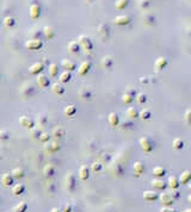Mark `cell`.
<instances>
[{"mask_svg":"<svg viewBox=\"0 0 191 212\" xmlns=\"http://www.w3.org/2000/svg\"><path fill=\"white\" fill-rule=\"evenodd\" d=\"M80 44H79V42L78 41H72V42H69L68 43V50L71 51V53H78L79 50H80Z\"/></svg>","mask_w":191,"mask_h":212,"instance_id":"cell-27","label":"cell"},{"mask_svg":"<svg viewBox=\"0 0 191 212\" xmlns=\"http://www.w3.org/2000/svg\"><path fill=\"white\" fill-rule=\"evenodd\" d=\"M171 193H172V196H173V197H175L176 199H177V198L179 197V192H178L177 190H172V191H171Z\"/></svg>","mask_w":191,"mask_h":212,"instance_id":"cell-53","label":"cell"},{"mask_svg":"<svg viewBox=\"0 0 191 212\" xmlns=\"http://www.w3.org/2000/svg\"><path fill=\"white\" fill-rule=\"evenodd\" d=\"M134 172H135V175H136V176L142 175L143 172H145V165H143L142 162H140V161H136V162L134 163Z\"/></svg>","mask_w":191,"mask_h":212,"instance_id":"cell-22","label":"cell"},{"mask_svg":"<svg viewBox=\"0 0 191 212\" xmlns=\"http://www.w3.org/2000/svg\"><path fill=\"white\" fill-rule=\"evenodd\" d=\"M43 33H44V36H46L48 39H51V38H54V36H55V30H54L51 26H46V27L43 29Z\"/></svg>","mask_w":191,"mask_h":212,"instance_id":"cell-32","label":"cell"},{"mask_svg":"<svg viewBox=\"0 0 191 212\" xmlns=\"http://www.w3.org/2000/svg\"><path fill=\"white\" fill-rule=\"evenodd\" d=\"M130 21H131V18H130L129 16H124V14L117 16V17L113 19V23H115L116 25H128Z\"/></svg>","mask_w":191,"mask_h":212,"instance_id":"cell-11","label":"cell"},{"mask_svg":"<svg viewBox=\"0 0 191 212\" xmlns=\"http://www.w3.org/2000/svg\"><path fill=\"white\" fill-rule=\"evenodd\" d=\"M37 84H38L42 88H46V87H48V86L50 85V81H49V78H48L47 75L40 74V75L37 76Z\"/></svg>","mask_w":191,"mask_h":212,"instance_id":"cell-18","label":"cell"},{"mask_svg":"<svg viewBox=\"0 0 191 212\" xmlns=\"http://www.w3.org/2000/svg\"><path fill=\"white\" fill-rule=\"evenodd\" d=\"M190 180H191V172H190V170H184V172L182 173L181 178H179V181H181V184L185 185V184H188Z\"/></svg>","mask_w":191,"mask_h":212,"instance_id":"cell-26","label":"cell"},{"mask_svg":"<svg viewBox=\"0 0 191 212\" xmlns=\"http://www.w3.org/2000/svg\"><path fill=\"white\" fill-rule=\"evenodd\" d=\"M151 117H152V112H151L148 108H145V110H142V111L140 112V118H141L142 120H148Z\"/></svg>","mask_w":191,"mask_h":212,"instance_id":"cell-40","label":"cell"},{"mask_svg":"<svg viewBox=\"0 0 191 212\" xmlns=\"http://www.w3.org/2000/svg\"><path fill=\"white\" fill-rule=\"evenodd\" d=\"M71 78H72V74H71V72H68V70H65V72H62V73L60 74V81H61L62 84L68 82V81L71 80Z\"/></svg>","mask_w":191,"mask_h":212,"instance_id":"cell-36","label":"cell"},{"mask_svg":"<svg viewBox=\"0 0 191 212\" xmlns=\"http://www.w3.org/2000/svg\"><path fill=\"white\" fill-rule=\"evenodd\" d=\"M78 42H79L80 47H81L83 49H85L86 51H91V50H92V48H93V44H92V42H91L90 37H87V36H85V35L79 36Z\"/></svg>","mask_w":191,"mask_h":212,"instance_id":"cell-3","label":"cell"},{"mask_svg":"<svg viewBox=\"0 0 191 212\" xmlns=\"http://www.w3.org/2000/svg\"><path fill=\"white\" fill-rule=\"evenodd\" d=\"M153 174H154V176H157V178H163V176L166 174V169H165L164 167L157 166V167L153 168Z\"/></svg>","mask_w":191,"mask_h":212,"instance_id":"cell-29","label":"cell"},{"mask_svg":"<svg viewBox=\"0 0 191 212\" xmlns=\"http://www.w3.org/2000/svg\"><path fill=\"white\" fill-rule=\"evenodd\" d=\"M98 33H99L103 38H105V37L109 35V26L105 25V24H100V25L98 26Z\"/></svg>","mask_w":191,"mask_h":212,"instance_id":"cell-31","label":"cell"},{"mask_svg":"<svg viewBox=\"0 0 191 212\" xmlns=\"http://www.w3.org/2000/svg\"><path fill=\"white\" fill-rule=\"evenodd\" d=\"M107 122H109V124H110L111 126H117V125L119 124V117H118V114H117L116 112H111V113L109 114Z\"/></svg>","mask_w":191,"mask_h":212,"instance_id":"cell-21","label":"cell"},{"mask_svg":"<svg viewBox=\"0 0 191 212\" xmlns=\"http://www.w3.org/2000/svg\"><path fill=\"white\" fill-rule=\"evenodd\" d=\"M101 66L104 68H111V66H112V59L110 56H104L101 59Z\"/></svg>","mask_w":191,"mask_h":212,"instance_id":"cell-39","label":"cell"},{"mask_svg":"<svg viewBox=\"0 0 191 212\" xmlns=\"http://www.w3.org/2000/svg\"><path fill=\"white\" fill-rule=\"evenodd\" d=\"M63 212H72V205L71 204H66L63 208Z\"/></svg>","mask_w":191,"mask_h":212,"instance_id":"cell-52","label":"cell"},{"mask_svg":"<svg viewBox=\"0 0 191 212\" xmlns=\"http://www.w3.org/2000/svg\"><path fill=\"white\" fill-rule=\"evenodd\" d=\"M129 4V0H116V8L123 10Z\"/></svg>","mask_w":191,"mask_h":212,"instance_id":"cell-42","label":"cell"},{"mask_svg":"<svg viewBox=\"0 0 191 212\" xmlns=\"http://www.w3.org/2000/svg\"><path fill=\"white\" fill-rule=\"evenodd\" d=\"M14 23H16V20H14V18H12V17H6L5 19H4V24L7 26V27H11V26H13L14 25Z\"/></svg>","mask_w":191,"mask_h":212,"instance_id":"cell-44","label":"cell"},{"mask_svg":"<svg viewBox=\"0 0 191 212\" xmlns=\"http://www.w3.org/2000/svg\"><path fill=\"white\" fill-rule=\"evenodd\" d=\"M54 174H55V167H54L53 165H47V166L43 168V175H44L47 179L51 178Z\"/></svg>","mask_w":191,"mask_h":212,"instance_id":"cell-23","label":"cell"},{"mask_svg":"<svg viewBox=\"0 0 191 212\" xmlns=\"http://www.w3.org/2000/svg\"><path fill=\"white\" fill-rule=\"evenodd\" d=\"M24 191H25V186L23 184H16L12 187V192H13L14 196H20Z\"/></svg>","mask_w":191,"mask_h":212,"instance_id":"cell-28","label":"cell"},{"mask_svg":"<svg viewBox=\"0 0 191 212\" xmlns=\"http://www.w3.org/2000/svg\"><path fill=\"white\" fill-rule=\"evenodd\" d=\"M184 119H185V123H187L188 125H191V110H187V111H185Z\"/></svg>","mask_w":191,"mask_h":212,"instance_id":"cell-47","label":"cell"},{"mask_svg":"<svg viewBox=\"0 0 191 212\" xmlns=\"http://www.w3.org/2000/svg\"><path fill=\"white\" fill-rule=\"evenodd\" d=\"M43 69H44V64H43V63H41V62H35L34 64L30 66L29 72H30L31 74H34V75H40V73H41Z\"/></svg>","mask_w":191,"mask_h":212,"instance_id":"cell-10","label":"cell"},{"mask_svg":"<svg viewBox=\"0 0 191 212\" xmlns=\"http://www.w3.org/2000/svg\"><path fill=\"white\" fill-rule=\"evenodd\" d=\"M159 199L163 203V205H165V206H171L176 202V198L172 196L171 192H164V193H161L159 196Z\"/></svg>","mask_w":191,"mask_h":212,"instance_id":"cell-2","label":"cell"},{"mask_svg":"<svg viewBox=\"0 0 191 212\" xmlns=\"http://www.w3.org/2000/svg\"><path fill=\"white\" fill-rule=\"evenodd\" d=\"M13 175L12 174H8V173H5V174H2V176H1V182H2V185L5 186V187H10V186H12L13 185Z\"/></svg>","mask_w":191,"mask_h":212,"instance_id":"cell-16","label":"cell"},{"mask_svg":"<svg viewBox=\"0 0 191 212\" xmlns=\"http://www.w3.org/2000/svg\"><path fill=\"white\" fill-rule=\"evenodd\" d=\"M49 75L51 78H55L59 75V66L56 63H51L49 64Z\"/></svg>","mask_w":191,"mask_h":212,"instance_id":"cell-33","label":"cell"},{"mask_svg":"<svg viewBox=\"0 0 191 212\" xmlns=\"http://www.w3.org/2000/svg\"><path fill=\"white\" fill-rule=\"evenodd\" d=\"M19 123H20V125L22 126H24L25 129H34V126H35V122H34V119L32 118H30V117H28V116H22L20 118H19Z\"/></svg>","mask_w":191,"mask_h":212,"instance_id":"cell-7","label":"cell"},{"mask_svg":"<svg viewBox=\"0 0 191 212\" xmlns=\"http://www.w3.org/2000/svg\"><path fill=\"white\" fill-rule=\"evenodd\" d=\"M42 133H43V132L40 130V127H38V129H35V127L31 129V137H32V138H38V139H40V137H41Z\"/></svg>","mask_w":191,"mask_h":212,"instance_id":"cell-45","label":"cell"},{"mask_svg":"<svg viewBox=\"0 0 191 212\" xmlns=\"http://www.w3.org/2000/svg\"><path fill=\"white\" fill-rule=\"evenodd\" d=\"M161 212H177V210L171 208V206H165V208L161 209Z\"/></svg>","mask_w":191,"mask_h":212,"instance_id":"cell-51","label":"cell"},{"mask_svg":"<svg viewBox=\"0 0 191 212\" xmlns=\"http://www.w3.org/2000/svg\"><path fill=\"white\" fill-rule=\"evenodd\" d=\"M46 123H47V117L46 116H40V118H38V125L44 126Z\"/></svg>","mask_w":191,"mask_h":212,"instance_id":"cell-49","label":"cell"},{"mask_svg":"<svg viewBox=\"0 0 191 212\" xmlns=\"http://www.w3.org/2000/svg\"><path fill=\"white\" fill-rule=\"evenodd\" d=\"M189 190H190V191H191V184H190V185H189Z\"/></svg>","mask_w":191,"mask_h":212,"instance_id":"cell-59","label":"cell"},{"mask_svg":"<svg viewBox=\"0 0 191 212\" xmlns=\"http://www.w3.org/2000/svg\"><path fill=\"white\" fill-rule=\"evenodd\" d=\"M51 212H61V211H60V210H59L57 208H54V209L51 210Z\"/></svg>","mask_w":191,"mask_h":212,"instance_id":"cell-55","label":"cell"},{"mask_svg":"<svg viewBox=\"0 0 191 212\" xmlns=\"http://www.w3.org/2000/svg\"><path fill=\"white\" fill-rule=\"evenodd\" d=\"M11 174L13 175L14 179H22L24 176V170L22 168H14V169H12Z\"/></svg>","mask_w":191,"mask_h":212,"instance_id":"cell-38","label":"cell"},{"mask_svg":"<svg viewBox=\"0 0 191 212\" xmlns=\"http://www.w3.org/2000/svg\"><path fill=\"white\" fill-rule=\"evenodd\" d=\"M89 1H92V0H89Z\"/></svg>","mask_w":191,"mask_h":212,"instance_id":"cell-60","label":"cell"},{"mask_svg":"<svg viewBox=\"0 0 191 212\" xmlns=\"http://www.w3.org/2000/svg\"><path fill=\"white\" fill-rule=\"evenodd\" d=\"M79 97L81 99H84V100H87V99H90L92 97V93H91V91L87 87H81L79 90Z\"/></svg>","mask_w":191,"mask_h":212,"instance_id":"cell-24","label":"cell"},{"mask_svg":"<svg viewBox=\"0 0 191 212\" xmlns=\"http://www.w3.org/2000/svg\"><path fill=\"white\" fill-rule=\"evenodd\" d=\"M172 147L175 150H181L184 148V141L181 139V138H175L173 142H172Z\"/></svg>","mask_w":191,"mask_h":212,"instance_id":"cell-35","label":"cell"},{"mask_svg":"<svg viewBox=\"0 0 191 212\" xmlns=\"http://www.w3.org/2000/svg\"><path fill=\"white\" fill-rule=\"evenodd\" d=\"M139 143H140L141 149H142L145 153H151V151L153 150L154 143H153V141H152L149 137H141L140 141H139Z\"/></svg>","mask_w":191,"mask_h":212,"instance_id":"cell-1","label":"cell"},{"mask_svg":"<svg viewBox=\"0 0 191 212\" xmlns=\"http://www.w3.org/2000/svg\"><path fill=\"white\" fill-rule=\"evenodd\" d=\"M139 5H140L142 8H145V7H148L149 1H148V0H140V1H139Z\"/></svg>","mask_w":191,"mask_h":212,"instance_id":"cell-50","label":"cell"},{"mask_svg":"<svg viewBox=\"0 0 191 212\" xmlns=\"http://www.w3.org/2000/svg\"><path fill=\"white\" fill-rule=\"evenodd\" d=\"M151 185H152V187H153L154 190H158V191H164V190L167 187V184H166L164 180H161L160 178L152 180Z\"/></svg>","mask_w":191,"mask_h":212,"instance_id":"cell-9","label":"cell"},{"mask_svg":"<svg viewBox=\"0 0 191 212\" xmlns=\"http://www.w3.org/2000/svg\"><path fill=\"white\" fill-rule=\"evenodd\" d=\"M41 16V7L37 4H32L30 6V17L32 19H37Z\"/></svg>","mask_w":191,"mask_h":212,"instance_id":"cell-14","label":"cell"},{"mask_svg":"<svg viewBox=\"0 0 191 212\" xmlns=\"http://www.w3.org/2000/svg\"><path fill=\"white\" fill-rule=\"evenodd\" d=\"M179 185H181V181H179V179L177 178V176H170L169 178V180H167V186L171 188V190H178V187H179Z\"/></svg>","mask_w":191,"mask_h":212,"instance_id":"cell-19","label":"cell"},{"mask_svg":"<svg viewBox=\"0 0 191 212\" xmlns=\"http://www.w3.org/2000/svg\"><path fill=\"white\" fill-rule=\"evenodd\" d=\"M61 66H62V68H65V69H66V70H68V72H73V70H75V69H77V64H75L73 61L67 60V59L62 60Z\"/></svg>","mask_w":191,"mask_h":212,"instance_id":"cell-15","label":"cell"},{"mask_svg":"<svg viewBox=\"0 0 191 212\" xmlns=\"http://www.w3.org/2000/svg\"><path fill=\"white\" fill-rule=\"evenodd\" d=\"M101 162L100 161H96L92 163V166H91V169H92V172H95V173H98V172H100L101 170Z\"/></svg>","mask_w":191,"mask_h":212,"instance_id":"cell-43","label":"cell"},{"mask_svg":"<svg viewBox=\"0 0 191 212\" xmlns=\"http://www.w3.org/2000/svg\"><path fill=\"white\" fill-rule=\"evenodd\" d=\"M65 114L66 116H73V114H75V112H77V107L74 105H68L65 107Z\"/></svg>","mask_w":191,"mask_h":212,"instance_id":"cell-41","label":"cell"},{"mask_svg":"<svg viewBox=\"0 0 191 212\" xmlns=\"http://www.w3.org/2000/svg\"><path fill=\"white\" fill-rule=\"evenodd\" d=\"M167 63H169V62H167V59L164 57V56H160V57L157 59L154 66H155V69H157V70H163L164 68H166Z\"/></svg>","mask_w":191,"mask_h":212,"instance_id":"cell-13","label":"cell"},{"mask_svg":"<svg viewBox=\"0 0 191 212\" xmlns=\"http://www.w3.org/2000/svg\"><path fill=\"white\" fill-rule=\"evenodd\" d=\"M147 81H148L147 79H140V82H142V84H143V82H147Z\"/></svg>","mask_w":191,"mask_h":212,"instance_id":"cell-56","label":"cell"},{"mask_svg":"<svg viewBox=\"0 0 191 212\" xmlns=\"http://www.w3.org/2000/svg\"><path fill=\"white\" fill-rule=\"evenodd\" d=\"M135 98H136V97H135V92H134L133 90H128V91L122 96V102H123L125 105H129V104H131V103L134 102Z\"/></svg>","mask_w":191,"mask_h":212,"instance_id":"cell-8","label":"cell"},{"mask_svg":"<svg viewBox=\"0 0 191 212\" xmlns=\"http://www.w3.org/2000/svg\"><path fill=\"white\" fill-rule=\"evenodd\" d=\"M1 139H7V133H6L5 130L1 131Z\"/></svg>","mask_w":191,"mask_h":212,"instance_id":"cell-54","label":"cell"},{"mask_svg":"<svg viewBox=\"0 0 191 212\" xmlns=\"http://www.w3.org/2000/svg\"><path fill=\"white\" fill-rule=\"evenodd\" d=\"M49 137H50V135H49V133L43 132V133L41 135V137H40V141H41V142H43V143H47V142H49Z\"/></svg>","mask_w":191,"mask_h":212,"instance_id":"cell-48","label":"cell"},{"mask_svg":"<svg viewBox=\"0 0 191 212\" xmlns=\"http://www.w3.org/2000/svg\"><path fill=\"white\" fill-rule=\"evenodd\" d=\"M61 149V145H60V143L59 142H56V141H49V142H47L46 144H44V150L47 151V153H56V151H59Z\"/></svg>","mask_w":191,"mask_h":212,"instance_id":"cell-6","label":"cell"},{"mask_svg":"<svg viewBox=\"0 0 191 212\" xmlns=\"http://www.w3.org/2000/svg\"><path fill=\"white\" fill-rule=\"evenodd\" d=\"M65 182H66V188L68 192H73L74 188H75V176L72 172H69L67 175H66V179H65Z\"/></svg>","mask_w":191,"mask_h":212,"instance_id":"cell-4","label":"cell"},{"mask_svg":"<svg viewBox=\"0 0 191 212\" xmlns=\"http://www.w3.org/2000/svg\"><path fill=\"white\" fill-rule=\"evenodd\" d=\"M142 197H143V199L147 200V202H155V200L159 198L158 193L154 192V191H145L143 194H142Z\"/></svg>","mask_w":191,"mask_h":212,"instance_id":"cell-17","label":"cell"},{"mask_svg":"<svg viewBox=\"0 0 191 212\" xmlns=\"http://www.w3.org/2000/svg\"><path fill=\"white\" fill-rule=\"evenodd\" d=\"M51 90H53V92H54L55 94H57V96H62V94L65 93V87H63L62 85H60V84H54L53 87H51Z\"/></svg>","mask_w":191,"mask_h":212,"instance_id":"cell-34","label":"cell"},{"mask_svg":"<svg viewBox=\"0 0 191 212\" xmlns=\"http://www.w3.org/2000/svg\"><path fill=\"white\" fill-rule=\"evenodd\" d=\"M127 116L131 119H135L137 117H140V112L135 108V107H128L127 108Z\"/></svg>","mask_w":191,"mask_h":212,"instance_id":"cell-30","label":"cell"},{"mask_svg":"<svg viewBox=\"0 0 191 212\" xmlns=\"http://www.w3.org/2000/svg\"><path fill=\"white\" fill-rule=\"evenodd\" d=\"M90 69H91V62L90 61H84V62L80 63V66L78 68V73H79V75H85V74H87L90 72Z\"/></svg>","mask_w":191,"mask_h":212,"instance_id":"cell-12","label":"cell"},{"mask_svg":"<svg viewBox=\"0 0 191 212\" xmlns=\"http://www.w3.org/2000/svg\"><path fill=\"white\" fill-rule=\"evenodd\" d=\"M135 99H136V102H137L139 104H143V103H146L147 97H146V94H143V93H139Z\"/></svg>","mask_w":191,"mask_h":212,"instance_id":"cell-46","label":"cell"},{"mask_svg":"<svg viewBox=\"0 0 191 212\" xmlns=\"http://www.w3.org/2000/svg\"><path fill=\"white\" fill-rule=\"evenodd\" d=\"M63 135H65V129L62 126L54 127V130L51 131V136L54 138H61V137H63Z\"/></svg>","mask_w":191,"mask_h":212,"instance_id":"cell-25","label":"cell"},{"mask_svg":"<svg viewBox=\"0 0 191 212\" xmlns=\"http://www.w3.org/2000/svg\"><path fill=\"white\" fill-rule=\"evenodd\" d=\"M26 209H28V204L24 203V202H22V203H19V204H17V205L12 209V211L13 212H25L26 211Z\"/></svg>","mask_w":191,"mask_h":212,"instance_id":"cell-37","label":"cell"},{"mask_svg":"<svg viewBox=\"0 0 191 212\" xmlns=\"http://www.w3.org/2000/svg\"><path fill=\"white\" fill-rule=\"evenodd\" d=\"M25 47H26V49H29V50H38V49H41V48L43 47V42H42L41 39H38V38L30 39V41H28V42L25 43Z\"/></svg>","mask_w":191,"mask_h":212,"instance_id":"cell-5","label":"cell"},{"mask_svg":"<svg viewBox=\"0 0 191 212\" xmlns=\"http://www.w3.org/2000/svg\"><path fill=\"white\" fill-rule=\"evenodd\" d=\"M89 176H90V169H89V167L87 166H81L80 169H79V178H80V180L85 181V180L89 179Z\"/></svg>","mask_w":191,"mask_h":212,"instance_id":"cell-20","label":"cell"},{"mask_svg":"<svg viewBox=\"0 0 191 212\" xmlns=\"http://www.w3.org/2000/svg\"><path fill=\"white\" fill-rule=\"evenodd\" d=\"M185 212H191V209H187V210H185Z\"/></svg>","mask_w":191,"mask_h":212,"instance_id":"cell-57","label":"cell"},{"mask_svg":"<svg viewBox=\"0 0 191 212\" xmlns=\"http://www.w3.org/2000/svg\"><path fill=\"white\" fill-rule=\"evenodd\" d=\"M188 200H189V202H190V203H191V196H189V198H188Z\"/></svg>","mask_w":191,"mask_h":212,"instance_id":"cell-58","label":"cell"}]
</instances>
